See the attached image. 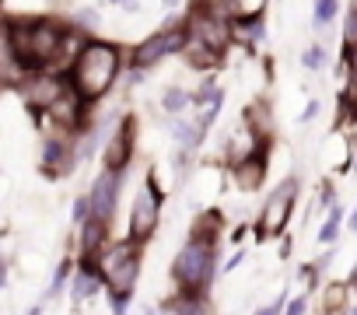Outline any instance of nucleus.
<instances>
[{
  "instance_id": "f257e3e1",
  "label": "nucleus",
  "mask_w": 357,
  "mask_h": 315,
  "mask_svg": "<svg viewBox=\"0 0 357 315\" xmlns=\"http://www.w3.org/2000/svg\"><path fill=\"white\" fill-rule=\"evenodd\" d=\"M119 74H123V49L109 39H88L81 46V53L74 56L70 70H67L74 91L88 105H98L116 88Z\"/></svg>"
},
{
  "instance_id": "f03ea898",
  "label": "nucleus",
  "mask_w": 357,
  "mask_h": 315,
  "mask_svg": "<svg viewBox=\"0 0 357 315\" xmlns=\"http://www.w3.org/2000/svg\"><path fill=\"white\" fill-rule=\"evenodd\" d=\"M218 242H221V238L190 235V242L175 252L172 270H168L175 291L207 298V291H211V284H214V277H218Z\"/></svg>"
},
{
  "instance_id": "7ed1b4c3",
  "label": "nucleus",
  "mask_w": 357,
  "mask_h": 315,
  "mask_svg": "<svg viewBox=\"0 0 357 315\" xmlns=\"http://www.w3.org/2000/svg\"><path fill=\"white\" fill-rule=\"evenodd\" d=\"M140 252H144V245L133 238L105 245V252L98 256V270H102L109 298H133L137 280H140V266H144Z\"/></svg>"
},
{
  "instance_id": "20e7f679",
  "label": "nucleus",
  "mask_w": 357,
  "mask_h": 315,
  "mask_svg": "<svg viewBox=\"0 0 357 315\" xmlns=\"http://www.w3.org/2000/svg\"><path fill=\"white\" fill-rule=\"evenodd\" d=\"M161 210H165V186H158V165H151L144 186H140L137 197H133L126 238L147 245V242L154 238V231L161 228Z\"/></svg>"
},
{
  "instance_id": "39448f33",
  "label": "nucleus",
  "mask_w": 357,
  "mask_h": 315,
  "mask_svg": "<svg viewBox=\"0 0 357 315\" xmlns=\"http://www.w3.org/2000/svg\"><path fill=\"white\" fill-rule=\"evenodd\" d=\"M298 193H301V179L298 176H287L263 203L259 217H256V238L259 242H270V238H280L291 224V214H294V203H298Z\"/></svg>"
},
{
  "instance_id": "423d86ee",
  "label": "nucleus",
  "mask_w": 357,
  "mask_h": 315,
  "mask_svg": "<svg viewBox=\"0 0 357 315\" xmlns=\"http://www.w3.org/2000/svg\"><path fill=\"white\" fill-rule=\"evenodd\" d=\"M137 154V116L126 112L119 123H112L105 144H102V169H112V172H126L130 162Z\"/></svg>"
},
{
  "instance_id": "0eeeda50",
  "label": "nucleus",
  "mask_w": 357,
  "mask_h": 315,
  "mask_svg": "<svg viewBox=\"0 0 357 315\" xmlns=\"http://www.w3.org/2000/svg\"><path fill=\"white\" fill-rule=\"evenodd\" d=\"M231 22H235V18L214 15V11H207V8H193V11L186 15L190 36L204 39L207 46H214V49H221V53H228V49L235 46V25H231Z\"/></svg>"
},
{
  "instance_id": "6e6552de",
  "label": "nucleus",
  "mask_w": 357,
  "mask_h": 315,
  "mask_svg": "<svg viewBox=\"0 0 357 315\" xmlns=\"http://www.w3.org/2000/svg\"><path fill=\"white\" fill-rule=\"evenodd\" d=\"M123 176L126 172H112V169H102L98 179L91 183L88 197H91V217L112 224L116 221V207H119V193H123Z\"/></svg>"
},
{
  "instance_id": "1a4fd4ad",
  "label": "nucleus",
  "mask_w": 357,
  "mask_h": 315,
  "mask_svg": "<svg viewBox=\"0 0 357 315\" xmlns=\"http://www.w3.org/2000/svg\"><path fill=\"white\" fill-rule=\"evenodd\" d=\"M228 169H231L235 190H242V193H259V190L266 186V172H270L266 147H259V151L238 158V162H228Z\"/></svg>"
},
{
  "instance_id": "9d476101",
  "label": "nucleus",
  "mask_w": 357,
  "mask_h": 315,
  "mask_svg": "<svg viewBox=\"0 0 357 315\" xmlns=\"http://www.w3.org/2000/svg\"><path fill=\"white\" fill-rule=\"evenodd\" d=\"M168 56H172V49H168L165 29H158V32H151L147 39H140V43L133 46V53H130V67L151 70V67H158V63L168 60Z\"/></svg>"
},
{
  "instance_id": "9b49d317",
  "label": "nucleus",
  "mask_w": 357,
  "mask_h": 315,
  "mask_svg": "<svg viewBox=\"0 0 357 315\" xmlns=\"http://www.w3.org/2000/svg\"><path fill=\"white\" fill-rule=\"evenodd\" d=\"M102 287H105L102 270H98L95 263H81V259H77L74 277H70V298H74V308H81V305H84L88 298H95Z\"/></svg>"
},
{
  "instance_id": "f8f14e48",
  "label": "nucleus",
  "mask_w": 357,
  "mask_h": 315,
  "mask_svg": "<svg viewBox=\"0 0 357 315\" xmlns=\"http://www.w3.org/2000/svg\"><path fill=\"white\" fill-rule=\"evenodd\" d=\"M109 228H112V224H105V221H98V217H91V221L81 224V263H95V266H98V256H102L105 245L112 242V238H109Z\"/></svg>"
},
{
  "instance_id": "ddd939ff",
  "label": "nucleus",
  "mask_w": 357,
  "mask_h": 315,
  "mask_svg": "<svg viewBox=\"0 0 357 315\" xmlns=\"http://www.w3.org/2000/svg\"><path fill=\"white\" fill-rule=\"evenodd\" d=\"M183 60H186L193 70H200V74H214V70L225 63V53H221V49H214V46H207L204 39L190 36V46L183 49Z\"/></svg>"
},
{
  "instance_id": "4468645a",
  "label": "nucleus",
  "mask_w": 357,
  "mask_h": 315,
  "mask_svg": "<svg viewBox=\"0 0 357 315\" xmlns=\"http://www.w3.org/2000/svg\"><path fill=\"white\" fill-rule=\"evenodd\" d=\"M158 312H168V315H207L214 312V305L200 294H183V291H175L172 298L158 301Z\"/></svg>"
},
{
  "instance_id": "2eb2a0df",
  "label": "nucleus",
  "mask_w": 357,
  "mask_h": 315,
  "mask_svg": "<svg viewBox=\"0 0 357 315\" xmlns=\"http://www.w3.org/2000/svg\"><path fill=\"white\" fill-rule=\"evenodd\" d=\"M231 25H235V46L252 49V46H259V43L266 39V22H263V15H242V18H235Z\"/></svg>"
},
{
  "instance_id": "dca6fc26",
  "label": "nucleus",
  "mask_w": 357,
  "mask_h": 315,
  "mask_svg": "<svg viewBox=\"0 0 357 315\" xmlns=\"http://www.w3.org/2000/svg\"><path fill=\"white\" fill-rule=\"evenodd\" d=\"M158 105H161V112H165V116H183V112L193 105V91H190V88H183V84H168V88L161 91Z\"/></svg>"
},
{
  "instance_id": "f3484780",
  "label": "nucleus",
  "mask_w": 357,
  "mask_h": 315,
  "mask_svg": "<svg viewBox=\"0 0 357 315\" xmlns=\"http://www.w3.org/2000/svg\"><path fill=\"white\" fill-rule=\"evenodd\" d=\"M343 224H347V210H343V203L336 200V203L326 210V221H322V228H319V245H322V249H326V245H336Z\"/></svg>"
},
{
  "instance_id": "a211bd4d",
  "label": "nucleus",
  "mask_w": 357,
  "mask_h": 315,
  "mask_svg": "<svg viewBox=\"0 0 357 315\" xmlns=\"http://www.w3.org/2000/svg\"><path fill=\"white\" fill-rule=\"evenodd\" d=\"M242 119H245V126H249V130H256L263 140H270V130H273V112H270V102H252V105H245Z\"/></svg>"
},
{
  "instance_id": "6ab92c4d",
  "label": "nucleus",
  "mask_w": 357,
  "mask_h": 315,
  "mask_svg": "<svg viewBox=\"0 0 357 315\" xmlns=\"http://www.w3.org/2000/svg\"><path fill=\"white\" fill-rule=\"evenodd\" d=\"M336 15H340V0H315V4H312V29H315V36H326L333 29Z\"/></svg>"
},
{
  "instance_id": "aec40b11",
  "label": "nucleus",
  "mask_w": 357,
  "mask_h": 315,
  "mask_svg": "<svg viewBox=\"0 0 357 315\" xmlns=\"http://www.w3.org/2000/svg\"><path fill=\"white\" fill-rule=\"evenodd\" d=\"M326 60H329V53H326V43H322V39L312 43V46H305V53H301V67L312 70V74H319V70L326 67Z\"/></svg>"
},
{
  "instance_id": "412c9836",
  "label": "nucleus",
  "mask_w": 357,
  "mask_h": 315,
  "mask_svg": "<svg viewBox=\"0 0 357 315\" xmlns=\"http://www.w3.org/2000/svg\"><path fill=\"white\" fill-rule=\"evenodd\" d=\"M74 259H63L60 266H56V273H53V280H50V287H46V301H53V298H60V291L67 287V280L74 277Z\"/></svg>"
},
{
  "instance_id": "4be33fe9",
  "label": "nucleus",
  "mask_w": 357,
  "mask_h": 315,
  "mask_svg": "<svg viewBox=\"0 0 357 315\" xmlns=\"http://www.w3.org/2000/svg\"><path fill=\"white\" fill-rule=\"evenodd\" d=\"M340 36H343V46H357V0H350L343 18H340Z\"/></svg>"
},
{
  "instance_id": "5701e85b",
  "label": "nucleus",
  "mask_w": 357,
  "mask_h": 315,
  "mask_svg": "<svg viewBox=\"0 0 357 315\" xmlns=\"http://www.w3.org/2000/svg\"><path fill=\"white\" fill-rule=\"evenodd\" d=\"M231 4H235V18H242V15H266L270 0H231Z\"/></svg>"
},
{
  "instance_id": "b1692460",
  "label": "nucleus",
  "mask_w": 357,
  "mask_h": 315,
  "mask_svg": "<svg viewBox=\"0 0 357 315\" xmlns=\"http://www.w3.org/2000/svg\"><path fill=\"white\" fill-rule=\"evenodd\" d=\"M74 29H81L84 36L95 32V29H98V11H95V8H81L77 18H74Z\"/></svg>"
},
{
  "instance_id": "393cba45",
  "label": "nucleus",
  "mask_w": 357,
  "mask_h": 315,
  "mask_svg": "<svg viewBox=\"0 0 357 315\" xmlns=\"http://www.w3.org/2000/svg\"><path fill=\"white\" fill-rule=\"evenodd\" d=\"M70 221L81 228L84 221H91V197L88 193H81L77 200H74V214H70Z\"/></svg>"
},
{
  "instance_id": "a878e982",
  "label": "nucleus",
  "mask_w": 357,
  "mask_h": 315,
  "mask_svg": "<svg viewBox=\"0 0 357 315\" xmlns=\"http://www.w3.org/2000/svg\"><path fill=\"white\" fill-rule=\"evenodd\" d=\"M319 273H322L319 263H301V266H298V284H301L305 291H312V287L319 284Z\"/></svg>"
},
{
  "instance_id": "bb28decb",
  "label": "nucleus",
  "mask_w": 357,
  "mask_h": 315,
  "mask_svg": "<svg viewBox=\"0 0 357 315\" xmlns=\"http://www.w3.org/2000/svg\"><path fill=\"white\" fill-rule=\"evenodd\" d=\"M319 112H322V102H319V98H308V105L301 109V116H298V123L305 126V123H312V119H315Z\"/></svg>"
},
{
  "instance_id": "cd10ccee",
  "label": "nucleus",
  "mask_w": 357,
  "mask_h": 315,
  "mask_svg": "<svg viewBox=\"0 0 357 315\" xmlns=\"http://www.w3.org/2000/svg\"><path fill=\"white\" fill-rule=\"evenodd\" d=\"M284 312H287V315H305V312H308V291H305V294H298V298H291Z\"/></svg>"
},
{
  "instance_id": "c85d7f7f",
  "label": "nucleus",
  "mask_w": 357,
  "mask_h": 315,
  "mask_svg": "<svg viewBox=\"0 0 357 315\" xmlns=\"http://www.w3.org/2000/svg\"><path fill=\"white\" fill-rule=\"evenodd\" d=\"M245 263V249H238V252H231L228 259H225V266H221V273H235L238 266Z\"/></svg>"
},
{
  "instance_id": "c756f323",
  "label": "nucleus",
  "mask_w": 357,
  "mask_h": 315,
  "mask_svg": "<svg viewBox=\"0 0 357 315\" xmlns=\"http://www.w3.org/2000/svg\"><path fill=\"white\" fill-rule=\"evenodd\" d=\"M333 203H336V190H333L329 183H322V193H319V207H322V210H329Z\"/></svg>"
},
{
  "instance_id": "7c9ffc66",
  "label": "nucleus",
  "mask_w": 357,
  "mask_h": 315,
  "mask_svg": "<svg viewBox=\"0 0 357 315\" xmlns=\"http://www.w3.org/2000/svg\"><path fill=\"white\" fill-rule=\"evenodd\" d=\"M112 8H123V11H130V15H137L140 11V0H109Z\"/></svg>"
},
{
  "instance_id": "2f4dec72",
  "label": "nucleus",
  "mask_w": 357,
  "mask_h": 315,
  "mask_svg": "<svg viewBox=\"0 0 357 315\" xmlns=\"http://www.w3.org/2000/svg\"><path fill=\"white\" fill-rule=\"evenodd\" d=\"M347 228H350V231H354V235H357V207H354V210H350V214H347Z\"/></svg>"
},
{
  "instance_id": "473e14b6",
  "label": "nucleus",
  "mask_w": 357,
  "mask_h": 315,
  "mask_svg": "<svg viewBox=\"0 0 357 315\" xmlns=\"http://www.w3.org/2000/svg\"><path fill=\"white\" fill-rule=\"evenodd\" d=\"M178 4H183V0H161V8H168V11H175Z\"/></svg>"
},
{
  "instance_id": "72a5a7b5",
  "label": "nucleus",
  "mask_w": 357,
  "mask_h": 315,
  "mask_svg": "<svg viewBox=\"0 0 357 315\" xmlns=\"http://www.w3.org/2000/svg\"><path fill=\"white\" fill-rule=\"evenodd\" d=\"M4 284H8V266L0 263V287H4Z\"/></svg>"
},
{
  "instance_id": "f704fd0d",
  "label": "nucleus",
  "mask_w": 357,
  "mask_h": 315,
  "mask_svg": "<svg viewBox=\"0 0 357 315\" xmlns=\"http://www.w3.org/2000/svg\"><path fill=\"white\" fill-rule=\"evenodd\" d=\"M350 172H357V147H354V162H350Z\"/></svg>"
}]
</instances>
